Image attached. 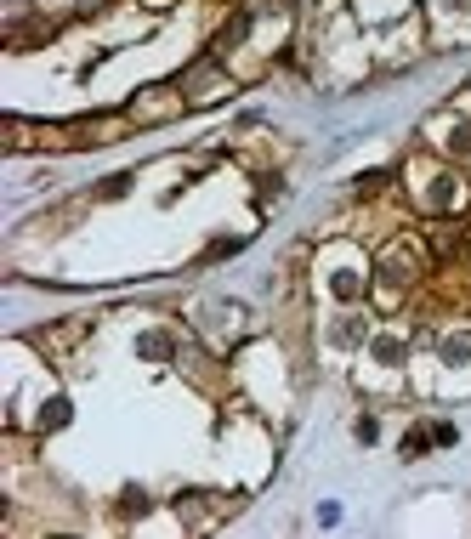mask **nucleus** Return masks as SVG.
Segmentation results:
<instances>
[{
	"mask_svg": "<svg viewBox=\"0 0 471 539\" xmlns=\"http://www.w3.org/2000/svg\"><path fill=\"white\" fill-rule=\"evenodd\" d=\"M403 290H409V284H398V279H386L381 273V284H375V307H381V313H398Z\"/></svg>",
	"mask_w": 471,
	"mask_h": 539,
	"instance_id": "nucleus-8",
	"label": "nucleus"
},
{
	"mask_svg": "<svg viewBox=\"0 0 471 539\" xmlns=\"http://www.w3.org/2000/svg\"><path fill=\"white\" fill-rule=\"evenodd\" d=\"M386 188H392V171H369V176H358V199H381Z\"/></svg>",
	"mask_w": 471,
	"mask_h": 539,
	"instance_id": "nucleus-9",
	"label": "nucleus"
},
{
	"mask_svg": "<svg viewBox=\"0 0 471 539\" xmlns=\"http://www.w3.org/2000/svg\"><path fill=\"white\" fill-rule=\"evenodd\" d=\"M420 142H426L437 159H449V165H471V120L460 114V108L432 114V120L420 125Z\"/></svg>",
	"mask_w": 471,
	"mask_h": 539,
	"instance_id": "nucleus-1",
	"label": "nucleus"
},
{
	"mask_svg": "<svg viewBox=\"0 0 471 539\" xmlns=\"http://www.w3.org/2000/svg\"><path fill=\"white\" fill-rule=\"evenodd\" d=\"M52 35H57V23H46V18H35V23H12V29H6V46H12V52H29V46H46Z\"/></svg>",
	"mask_w": 471,
	"mask_h": 539,
	"instance_id": "nucleus-7",
	"label": "nucleus"
},
{
	"mask_svg": "<svg viewBox=\"0 0 471 539\" xmlns=\"http://www.w3.org/2000/svg\"><path fill=\"white\" fill-rule=\"evenodd\" d=\"M432 261V250H426V239H392V244H381V256H375V267H381L386 279H398V284H415L420 279V267Z\"/></svg>",
	"mask_w": 471,
	"mask_h": 539,
	"instance_id": "nucleus-5",
	"label": "nucleus"
},
{
	"mask_svg": "<svg viewBox=\"0 0 471 539\" xmlns=\"http://www.w3.org/2000/svg\"><path fill=\"white\" fill-rule=\"evenodd\" d=\"M176 86L188 91V103H216V97L233 91V74L222 69V57H216V52H205L188 74H182V80H176Z\"/></svg>",
	"mask_w": 471,
	"mask_h": 539,
	"instance_id": "nucleus-2",
	"label": "nucleus"
},
{
	"mask_svg": "<svg viewBox=\"0 0 471 539\" xmlns=\"http://www.w3.org/2000/svg\"><path fill=\"white\" fill-rule=\"evenodd\" d=\"M6 148H80V137H74V125H29L18 120V114H6Z\"/></svg>",
	"mask_w": 471,
	"mask_h": 539,
	"instance_id": "nucleus-4",
	"label": "nucleus"
},
{
	"mask_svg": "<svg viewBox=\"0 0 471 539\" xmlns=\"http://www.w3.org/2000/svg\"><path fill=\"white\" fill-rule=\"evenodd\" d=\"M426 250H432V261H460L471 244V222H460V216H432L426 222Z\"/></svg>",
	"mask_w": 471,
	"mask_h": 539,
	"instance_id": "nucleus-6",
	"label": "nucleus"
},
{
	"mask_svg": "<svg viewBox=\"0 0 471 539\" xmlns=\"http://www.w3.org/2000/svg\"><path fill=\"white\" fill-rule=\"evenodd\" d=\"M125 188H131V176H108V182H103V193H108V199H120Z\"/></svg>",
	"mask_w": 471,
	"mask_h": 539,
	"instance_id": "nucleus-11",
	"label": "nucleus"
},
{
	"mask_svg": "<svg viewBox=\"0 0 471 539\" xmlns=\"http://www.w3.org/2000/svg\"><path fill=\"white\" fill-rule=\"evenodd\" d=\"M182 108H188V91L182 86H148L137 103L125 108V120L131 125H165V120H176Z\"/></svg>",
	"mask_w": 471,
	"mask_h": 539,
	"instance_id": "nucleus-3",
	"label": "nucleus"
},
{
	"mask_svg": "<svg viewBox=\"0 0 471 539\" xmlns=\"http://www.w3.org/2000/svg\"><path fill=\"white\" fill-rule=\"evenodd\" d=\"M63 420H69V403L57 398V403H52V409H46V420H40V426H63Z\"/></svg>",
	"mask_w": 471,
	"mask_h": 539,
	"instance_id": "nucleus-10",
	"label": "nucleus"
}]
</instances>
